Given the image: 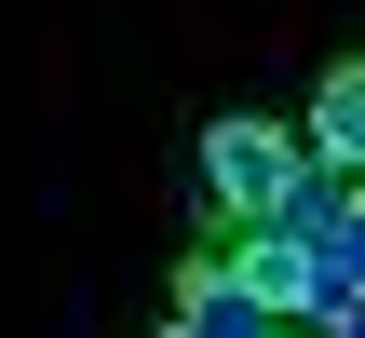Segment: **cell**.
<instances>
[{"label":"cell","mask_w":365,"mask_h":338,"mask_svg":"<svg viewBox=\"0 0 365 338\" xmlns=\"http://www.w3.org/2000/svg\"><path fill=\"white\" fill-rule=\"evenodd\" d=\"M298 135H312V163H325L339 190H365V54L325 68V95H312V122H298Z\"/></svg>","instance_id":"3957f363"},{"label":"cell","mask_w":365,"mask_h":338,"mask_svg":"<svg viewBox=\"0 0 365 338\" xmlns=\"http://www.w3.org/2000/svg\"><path fill=\"white\" fill-rule=\"evenodd\" d=\"M163 338H176V325H163Z\"/></svg>","instance_id":"8992f818"},{"label":"cell","mask_w":365,"mask_h":338,"mask_svg":"<svg viewBox=\"0 0 365 338\" xmlns=\"http://www.w3.org/2000/svg\"><path fill=\"white\" fill-rule=\"evenodd\" d=\"M325 271H339V298H365V190H339V230H325Z\"/></svg>","instance_id":"277c9868"},{"label":"cell","mask_w":365,"mask_h":338,"mask_svg":"<svg viewBox=\"0 0 365 338\" xmlns=\"http://www.w3.org/2000/svg\"><path fill=\"white\" fill-rule=\"evenodd\" d=\"M312 338H365V298H339V312H325V325H312Z\"/></svg>","instance_id":"5b68a950"},{"label":"cell","mask_w":365,"mask_h":338,"mask_svg":"<svg viewBox=\"0 0 365 338\" xmlns=\"http://www.w3.org/2000/svg\"><path fill=\"white\" fill-rule=\"evenodd\" d=\"M230 244H244V230H217V244L176 271V338H298V325H271V312H257V285L230 271Z\"/></svg>","instance_id":"7a4b0ae2"},{"label":"cell","mask_w":365,"mask_h":338,"mask_svg":"<svg viewBox=\"0 0 365 338\" xmlns=\"http://www.w3.org/2000/svg\"><path fill=\"white\" fill-rule=\"evenodd\" d=\"M325 190V163H312V135H284V122H203V203H217V230H271V217H298Z\"/></svg>","instance_id":"6da1fadb"}]
</instances>
